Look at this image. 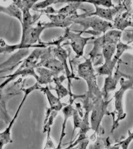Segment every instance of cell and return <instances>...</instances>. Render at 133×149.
<instances>
[{
  "mask_svg": "<svg viewBox=\"0 0 133 149\" xmlns=\"http://www.w3.org/2000/svg\"><path fill=\"white\" fill-rule=\"evenodd\" d=\"M92 63L90 58L85 59L84 62L78 65L77 74L87 84L88 91L86 96L95 102L98 99L103 98V95L97 84L95 70Z\"/></svg>",
  "mask_w": 133,
  "mask_h": 149,
  "instance_id": "1",
  "label": "cell"
},
{
  "mask_svg": "<svg viewBox=\"0 0 133 149\" xmlns=\"http://www.w3.org/2000/svg\"><path fill=\"white\" fill-rule=\"evenodd\" d=\"M74 24H79L83 27V33H88L94 36H98L102 33H105L108 30L114 29L113 24L98 17L90 16L84 17L79 15Z\"/></svg>",
  "mask_w": 133,
  "mask_h": 149,
  "instance_id": "2",
  "label": "cell"
},
{
  "mask_svg": "<svg viewBox=\"0 0 133 149\" xmlns=\"http://www.w3.org/2000/svg\"><path fill=\"white\" fill-rule=\"evenodd\" d=\"M77 32L78 33L72 32L70 31V27H69L66 29L65 32L62 36L65 40H70L69 42L68 41V42L64 43L62 46L69 45L71 46L72 50L76 54L75 58L76 59H78L83 55L84 49L86 45L87 44L88 41L95 38L94 36L82 37L81 36L83 33V31H78Z\"/></svg>",
  "mask_w": 133,
  "mask_h": 149,
  "instance_id": "3",
  "label": "cell"
},
{
  "mask_svg": "<svg viewBox=\"0 0 133 149\" xmlns=\"http://www.w3.org/2000/svg\"><path fill=\"white\" fill-rule=\"evenodd\" d=\"M131 86V83L127 82L122 84L121 88L115 93V109L112 112L113 124L111 132H113L118 127L121 121L126 117L123 109V96L125 92Z\"/></svg>",
  "mask_w": 133,
  "mask_h": 149,
  "instance_id": "4",
  "label": "cell"
},
{
  "mask_svg": "<svg viewBox=\"0 0 133 149\" xmlns=\"http://www.w3.org/2000/svg\"><path fill=\"white\" fill-rule=\"evenodd\" d=\"M112 99L109 100L100 98L94 102V107L91 112L90 122L91 128L95 133L97 132L105 115L108 114L107 107Z\"/></svg>",
  "mask_w": 133,
  "mask_h": 149,
  "instance_id": "5",
  "label": "cell"
},
{
  "mask_svg": "<svg viewBox=\"0 0 133 149\" xmlns=\"http://www.w3.org/2000/svg\"><path fill=\"white\" fill-rule=\"evenodd\" d=\"M46 29L44 22H38L36 26L29 28L24 36H22L21 42L22 45L34 46L36 48H47L46 45L41 42L40 36L44 29Z\"/></svg>",
  "mask_w": 133,
  "mask_h": 149,
  "instance_id": "6",
  "label": "cell"
},
{
  "mask_svg": "<svg viewBox=\"0 0 133 149\" xmlns=\"http://www.w3.org/2000/svg\"><path fill=\"white\" fill-rule=\"evenodd\" d=\"M35 90H36V87L34 86H30L28 88L23 89V92L24 93V97L18 107V108L17 111L15 114L14 117L12 118L10 122L8 124V127L0 134V141H1L0 149H3L4 147L7 144L13 142L12 136H11V131H12V127L14 125V124L15 123V120L17 119L19 115V113L21 111V109L22 108V106L24 105V103L27 100V97L32 92H33Z\"/></svg>",
  "mask_w": 133,
  "mask_h": 149,
  "instance_id": "7",
  "label": "cell"
},
{
  "mask_svg": "<svg viewBox=\"0 0 133 149\" xmlns=\"http://www.w3.org/2000/svg\"><path fill=\"white\" fill-rule=\"evenodd\" d=\"M121 35V32L118 31H110L107 32L101 37H98L94 42V46L92 50L89 53L92 61L95 59L96 57L99 56V52L102 50L103 48L107 44L116 43H117Z\"/></svg>",
  "mask_w": 133,
  "mask_h": 149,
  "instance_id": "8",
  "label": "cell"
},
{
  "mask_svg": "<svg viewBox=\"0 0 133 149\" xmlns=\"http://www.w3.org/2000/svg\"><path fill=\"white\" fill-rule=\"evenodd\" d=\"M38 67H43L59 74L64 71L62 63L52 54L51 46L45 48L44 52L41 56L37 64V68Z\"/></svg>",
  "mask_w": 133,
  "mask_h": 149,
  "instance_id": "9",
  "label": "cell"
},
{
  "mask_svg": "<svg viewBox=\"0 0 133 149\" xmlns=\"http://www.w3.org/2000/svg\"><path fill=\"white\" fill-rule=\"evenodd\" d=\"M51 51L53 55L56 59L62 63L64 68V71H65L66 77L68 79V90L70 92L71 97L70 100L72 99H76L77 98L78 96H75L73 93H72L71 90V80L70 79L73 78L72 74L70 70L68 68V64L67 60L68 59L69 54L67 53L66 50L64 49L63 46L61 45V44H57L55 47L51 46Z\"/></svg>",
  "mask_w": 133,
  "mask_h": 149,
  "instance_id": "10",
  "label": "cell"
},
{
  "mask_svg": "<svg viewBox=\"0 0 133 149\" xmlns=\"http://www.w3.org/2000/svg\"><path fill=\"white\" fill-rule=\"evenodd\" d=\"M78 15L67 17L60 14L46 15L47 17L50 19V22L44 23V26L46 29L51 27L69 28L72 24H74V22Z\"/></svg>",
  "mask_w": 133,
  "mask_h": 149,
  "instance_id": "11",
  "label": "cell"
},
{
  "mask_svg": "<svg viewBox=\"0 0 133 149\" xmlns=\"http://www.w3.org/2000/svg\"><path fill=\"white\" fill-rule=\"evenodd\" d=\"M29 48L19 50L17 52L13 55L8 59L1 64V73L11 71L22 63V59H25L29 55Z\"/></svg>",
  "mask_w": 133,
  "mask_h": 149,
  "instance_id": "12",
  "label": "cell"
},
{
  "mask_svg": "<svg viewBox=\"0 0 133 149\" xmlns=\"http://www.w3.org/2000/svg\"><path fill=\"white\" fill-rule=\"evenodd\" d=\"M129 48L128 46L124 44L120 43L117 46V53L111 61L108 62H105L104 64L97 69L98 73L101 75H108L112 76L113 71L114 68L117 62L125 50Z\"/></svg>",
  "mask_w": 133,
  "mask_h": 149,
  "instance_id": "13",
  "label": "cell"
},
{
  "mask_svg": "<svg viewBox=\"0 0 133 149\" xmlns=\"http://www.w3.org/2000/svg\"><path fill=\"white\" fill-rule=\"evenodd\" d=\"M95 8V12H86L84 14H81L84 17L90 16H97L104 20H108L110 22L114 21L113 17L115 15L120 9V7H115L112 8H102L98 6L94 5Z\"/></svg>",
  "mask_w": 133,
  "mask_h": 149,
  "instance_id": "14",
  "label": "cell"
},
{
  "mask_svg": "<svg viewBox=\"0 0 133 149\" xmlns=\"http://www.w3.org/2000/svg\"><path fill=\"white\" fill-rule=\"evenodd\" d=\"M69 102H70L69 103L65 105L62 109L64 118H63V122L62 124V130H61L60 140L58 141V145L56 149H61L63 139L66 135V130L67 121L70 117L72 116L74 111L75 109H74V107H72V103L74 102H72V101H69Z\"/></svg>",
  "mask_w": 133,
  "mask_h": 149,
  "instance_id": "15",
  "label": "cell"
},
{
  "mask_svg": "<svg viewBox=\"0 0 133 149\" xmlns=\"http://www.w3.org/2000/svg\"><path fill=\"white\" fill-rule=\"evenodd\" d=\"M41 91L43 92L46 95L48 102L50 106L49 109L52 111H60V110L63 109V107L67 105L64 103H62L60 98H58V97L55 96V95L51 93V90L49 88L48 86H46L44 88L43 87L41 90Z\"/></svg>",
  "mask_w": 133,
  "mask_h": 149,
  "instance_id": "16",
  "label": "cell"
},
{
  "mask_svg": "<svg viewBox=\"0 0 133 149\" xmlns=\"http://www.w3.org/2000/svg\"><path fill=\"white\" fill-rule=\"evenodd\" d=\"M36 72L38 76V80L37 82L41 85H47L52 83L53 79L58 77L59 74V73L43 67L36 68Z\"/></svg>",
  "mask_w": 133,
  "mask_h": 149,
  "instance_id": "17",
  "label": "cell"
},
{
  "mask_svg": "<svg viewBox=\"0 0 133 149\" xmlns=\"http://www.w3.org/2000/svg\"><path fill=\"white\" fill-rule=\"evenodd\" d=\"M22 13V36H24L27 31L31 28L34 23L37 21L41 17V15H32L30 13V9L22 8L21 9Z\"/></svg>",
  "mask_w": 133,
  "mask_h": 149,
  "instance_id": "18",
  "label": "cell"
},
{
  "mask_svg": "<svg viewBox=\"0 0 133 149\" xmlns=\"http://www.w3.org/2000/svg\"><path fill=\"white\" fill-rule=\"evenodd\" d=\"M68 5L65 7L62 8V9L56 10V14H62L66 15L67 17H71L74 15H78L77 13V10L80 9L88 12L82 9V2L80 1H68Z\"/></svg>",
  "mask_w": 133,
  "mask_h": 149,
  "instance_id": "19",
  "label": "cell"
},
{
  "mask_svg": "<svg viewBox=\"0 0 133 149\" xmlns=\"http://www.w3.org/2000/svg\"><path fill=\"white\" fill-rule=\"evenodd\" d=\"M66 78V77L64 76L63 74L60 76V77H57L54 78L53 82L55 84V86L54 88L52 87L51 88H50V90H55L57 94V97L60 98V100L65 97L68 95H69L70 97H71L69 91L62 85L63 81H64Z\"/></svg>",
  "mask_w": 133,
  "mask_h": 149,
  "instance_id": "20",
  "label": "cell"
},
{
  "mask_svg": "<svg viewBox=\"0 0 133 149\" xmlns=\"http://www.w3.org/2000/svg\"><path fill=\"white\" fill-rule=\"evenodd\" d=\"M0 12L10 15L12 17L16 18L20 21L21 24L22 23V12L14 3H13L8 7H3V6H1Z\"/></svg>",
  "mask_w": 133,
  "mask_h": 149,
  "instance_id": "21",
  "label": "cell"
},
{
  "mask_svg": "<svg viewBox=\"0 0 133 149\" xmlns=\"http://www.w3.org/2000/svg\"><path fill=\"white\" fill-rule=\"evenodd\" d=\"M117 84V79L115 77L113 78L112 76H109L105 79L104 87L102 92L103 97H104L105 100H106L108 93L116 88Z\"/></svg>",
  "mask_w": 133,
  "mask_h": 149,
  "instance_id": "22",
  "label": "cell"
},
{
  "mask_svg": "<svg viewBox=\"0 0 133 149\" xmlns=\"http://www.w3.org/2000/svg\"><path fill=\"white\" fill-rule=\"evenodd\" d=\"M30 48H35L34 46H28V45H22L20 44L9 45L6 44L4 40L1 39V54H8L14 52L15 50Z\"/></svg>",
  "mask_w": 133,
  "mask_h": 149,
  "instance_id": "23",
  "label": "cell"
},
{
  "mask_svg": "<svg viewBox=\"0 0 133 149\" xmlns=\"http://www.w3.org/2000/svg\"><path fill=\"white\" fill-rule=\"evenodd\" d=\"M117 43H112L107 44L103 48L102 54L105 60V62H108L112 60L113 55L117 49Z\"/></svg>",
  "mask_w": 133,
  "mask_h": 149,
  "instance_id": "24",
  "label": "cell"
},
{
  "mask_svg": "<svg viewBox=\"0 0 133 149\" xmlns=\"http://www.w3.org/2000/svg\"><path fill=\"white\" fill-rule=\"evenodd\" d=\"M66 1H55V0H46L42 2H38L33 6L32 10L38 11L41 10L46 9L48 7L52 5L53 3H57L61 2H65Z\"/></svg>",
  "mask_w": 133,
  "mask_h": 149,
  "instance_id": "25",
  "label": "cell"
},
{
  "mask_svg": "<svg viewBox=\"0 0 133 149\" xmlns=\"http://www.w3.org/2000/svg\"><path fill=\"white\" fill-rule=\"evenodd\" d=\"M81 112H79V110L77 109H75L74 112V114L72 115L73 119H74V129L72 131V134L71 138H72L74 136L75 131L76 129H80V127L81 126V124L82 123L83 118H81L82 116L81 115Z\"/></svg>",
  "mask_w": 133,
  "mask_h": 149,
  "instance_id": "26",
  "label": "cell"
},
{
  "mask_svg": "<svg viewBox=\"0 0 133 149\" xmlns=\"http://www.w3.org/2000/svg\"><path fill=\"white\" fill-rule=\"evenodd\" d=\"M38 2L37 0H31V1H13V2L19 9L22 8H29L32 9L33 6Z\"/></svg>",
  "mask_w": 133,
  "mask_h": 149,
  "instance_id": "27",
  "label": "cell"
},
{
  "mask_svg": "<svg viewBox=\"0 0 133 149\" xmlns=\"http://www.w3.org/2000/svg\"><path fill=\"white\" fill-rule=\"evenodd\" d=\"M82 3L86 2L88 3H91L93 5L102 6L103 7H106L107 8H114L115 6L113 4L111 1H81Z\"/></svg>",
  "mask_w": 133,
  "mask_h": 149,
  "instance_id": "28",
  "label": "cell"
},
{
  "mask_svg": "<svg viewBox=\"0 0 133 149\" xmlns=\"http://www.w3.org/2000/svg\"><path fill=\"white\" fill-rule=\"evenodd\" d=\"M51 127L48 129L46 132V138L45 146L43 149H56L55 143L51 136Z\"/></svg>",
  "mask_w": 133,
  "mask_h": 149,
  "instance_id": "29",
  "label": "cell"
},
{
  "mask_svg": "<svg viewBox=\"0 0 133 149\" xmlns=\"http://www.w3.org/2000/svg\"><path fill=\"white\" fill-rule=\"evenodd\" d=\"M133 140V132L129 135L126 139L118 143V145L120 146L122 149H128L130 143Z\"/></svg>",
  "mask_w": 133,
  "mask_h": 149,
  "instance_id": "30",
  "label": "cell"
},
{
  "mask_svg": "<svg viewBox=\"0 0 133 149\" xmlns=\"http://www.w3.org/2000/svg\"><path fill=\"white\" fill-rule=\"evenodd\" d=\"M86 137V136L85 135H82V134L79 135V137L77 138L76 140L69 145V148L68 149H77V146L79 143H80V141Z\"/></svg>",
  "mask_w": 133,
  "mask_h": 149,
  "instance_id": "31",
  "label": "cell"
},
{
  "mask_svg": "<svg viewBox=\"0 0 133 149\" xmlns=\"http://www.w3.org/2000/svg\"><path fill=\"white\" fill-rule=\"evenodd\" d=\"M103 143L101 140H98L93 144H91L88 147V149H103Z\"/></svg>",
  "mask_w": 133,
  "mask_h": 149,
  "instance_id": "32",
  "label": "cell"
},
{
  "mask_svg": "<svg viewBox=\"0 0 133 149\" xmlns=\"http://www.w3.org/2000/svg\"><path fill=\"white\" fill-rule=\"evenodd\" d=\"M89 140L87 137L80 141L77 146V149H87L88 146Z\"/></svg>",
  "mask_w": 133,
  "mask_h": 149,
  "instance_id": "33",
  "label": "cell"
},
{
  "mask_svg": "<svg viewBox=\"0 0 133 149\" xmlns=\"http://www.w3.org/2000/svg\"><path fill=\"white\" fill-rule=\"evenodd\" d=\"M120 146L117 144L113 146H109L106 149H120Z\"/></svg>",
  "mask_w": 133,
  "mask_h": 149,
  "instance_id": "34",
  "label": "cell"
},
{
  "mask_svg": "<svg viewBox=\"0 0 133 149\" xmlns=\"http://www.w3.org/2000/svg\"><path fill=\"white\" fill-rule=\"evenodd\" d=\"M68 148H69V146H67V147L65 148H64V149H68Z\"/></svg>",
  "mask_w": 133,
  "mask_h": 149,
  "instance_id": "35",
  "label": "cell"
},
{
  "mask_svg": "<svg viewBox=\"0 0 133 149\" xmlns=\"http://www.w3.org/2000/svg\"><path fill=\"white\" fill-rule=\"evenodd\" d=\"M132 19H133V24L132 25L133 26V14H132Z\"/></svg>",
  "mask_w": 133,
  "mask_h": 149,
  "instance_id": "36",
  "label": "cell"
}]
</instances>
